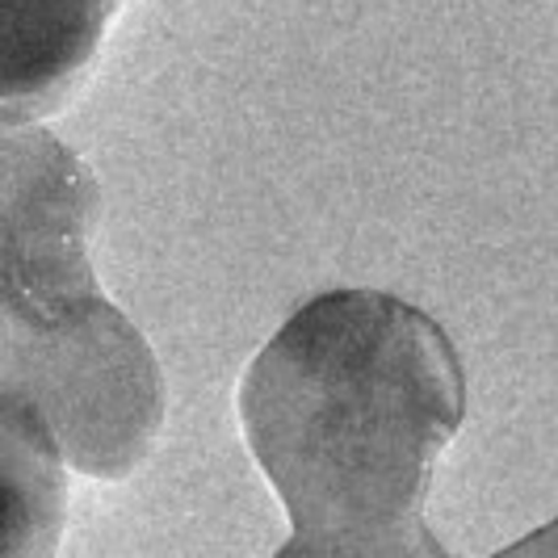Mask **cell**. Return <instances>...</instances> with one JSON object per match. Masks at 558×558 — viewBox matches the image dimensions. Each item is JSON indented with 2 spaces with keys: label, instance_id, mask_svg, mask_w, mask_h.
Wrapping results in <instances>:
<instances>
[{
  "label": "cell",
  "instance_id": "obj_1",
  "mask_svg": "<svg viewBox=\"0 0 558 558\" xmlns=\"http://www.w3.org/2000/svg\"><path fill=\"white\" fill-rule=\"evenodd\" d=\"M462 420L466 374L446 328L383 290L311 299L240 383L244 441L303 542L424 521Z\"/></svg>",
  "mask_w": 558,
  "mask_h": 558
},
{
  "label": "cell",
  "instance_id": "obj_2",
  "mask_svg": "<svg viewBox=\"0 0 558 558\" xmlns=\"http://www.w3.org/2000/svg\"><path fill=\"white\" fill-rule=\"evenodd\" d=\"M97 206V181L56 135L4 131L0 395L26 399L81 475L126 478L165 424V383L84 256Z\"/></svg>",
  "mask_w": 558,
  "mask_h": 558
},
{
  "label": "cell",
  "instance_id": "obj_3",
  "mask_svg": "<svg viewBox=\"0 0 558 558\" xmlns=\"http://www.w3.org/2000/svg\"><path fill=\"white\" fill-rule=\"evenodd\" d=\"M122 0H4L0 113L9 126H34L56 113L93 63Z\"/></svg>",
  "mask_w": 558,
  "mask_h": 558
},
{
  "label": "cell",
  "instance_id": "obj_4",
  "mask_svg": "<svg viewBox=\"0 0 558 558\" xmlns=\"http://www.w3.org/2000/svg\"><path fill=\"white\" fill-rule=\"evenodd\" d=\"M4 424V492L9 525L4 558H51L63 525V475L56 437L47 420L17 395H0Z\"/></svg>",
  "mask_w": 558,
  "mask_h": 558
},
{
  "label": "cell",
  "instance_id": "obj_5",
  "mask_svg": "<svg viewBox=\"0 0 558 558\" xmlns=\"http://www.w3.org/2000/svg\"><path fill=\"white\" fill-rule=\"evenodd\" d=\"M274 558H449L441 542L424 530V521H412L403 530L378 533V537H353V542H303L290 537ZM492 558H558V521L525 533L508 550Z\"/></svg>",
  "mask_w": 558,
  "mask_h": 558
}]
</instances>
